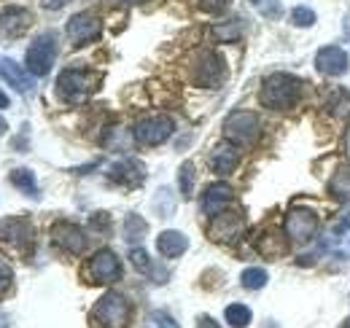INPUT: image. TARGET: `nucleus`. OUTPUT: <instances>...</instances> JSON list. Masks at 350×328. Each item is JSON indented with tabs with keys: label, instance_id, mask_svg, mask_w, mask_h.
Instances as JSON below:
<instances>
[{
	"label": "nucleus",
	"instance_id": "f257e3e1",
	"mask_svg": "<svg viewBox=\"0 0 350 328\" xmlns=\"http://www.w3.org/2000/svg\"><path fill=\"white\" fill-rule=\"evenodd\" d=\"M299 89H302L299 79H294V76H288V73H272V76L264 79L259 100H262L264 108L288 111V108H294V102L299 100Z\"/></svg>",
	"mask_w": 350,
	"mask_h": 328
},
{
	"label": "nucleus",
	"instance_id": "f03ea898",
	"mask_svg": "<svg viewBox=\"0 0 350 328\" xmlns=\"http://www.w3.org/2000/svg\"><path fill=\"white\" fill-rule=\"evenodd\" d=\"M94 83H97V76H94V73L70 68V70H62V73L57 76V94H59L65 102L79 105V102H84L89 97V92L94 89Z\"/></svg>",
	"mask_w": 350,
	"mask_h": 328
},
{
	"label": "nucleus",
	"instance_id": "7ed1b4c3",
	"mask_svg": "<svg viewBox=\"0 0 350 328\" xmlns=\"http://www.w3.org/2000/svg\"><path fill=\"white\" fill-rule=\"evenodd\" d=\"M224 135L234 143V146H254L262 135V124L259 116L251 111H234L229 113V119L224 122Z\"/></svg>",
	"mask_w": 350,
	"mask_h": 328
},
{
	"label": "nucleus",
	"instance_id": "20e7f679",
	"mask_svg": "<svg viewBox=\"0 0 350 328\" xmlns=\"http://www.w3.org/2000/svg\"><path fill=\"white\" fill-rule=\"evenodd\" d=\"M94 320L103 328H124L130 323V301L122 293H105L94 307Z\"/></svg>",
	"mask_w": 350,
	"mask_h": 328
},
{
	"label": "nucleus",
	"instance_id": "39448f33",
	"mask_svg": "<svg viewBox=\"0 0 350 328\" xmlns=\"http://www.w3.org/2000/svg\"><path fill=\"white\" fill-rule=\"evenodd\" d=\"M54 57H57V33H41L27 49V57H25L27 70L33 76H46L54 65Z\"/></svg>",
	"mask_w": 350,
	"mask_h": 328
},
{
	"label": "nucleus",
	"instance_id": "423d86ee",
	"mask_svg": "<svg viewBox=\"0 0 350 328\" xmlns=\"http://www.w3.org/2000/svg\"><path fill=\"white\" fill-rule=\"evenodd\" d=\"M175 129V122L170 116H148L132 126V137L140 146H162Z\"/></svg>",
	"mask_w": 350,
	"mask_h": 328
},
{
	"label": "nucleus",
	"instance_id": "0eeeda50",
	"mask_svg": "<svg viewBox=\"0 0 350 328\" xmlns=\"http://www.w3.org/2000/svg\"><path fill=\"white\" fill-rule=\"evenodd\" d=\"M0 245L11 250H27L33 245V223L27 218L11 215L0 221Z\"/></svg>",
	"mask_w": 350,
	"mask_h": 328
},
{
	"label": "nucleus",
	"instance_id": "6e6552de",
	"mask_svg": "<svg viewBox=\"0 0 350 328\" xmlns=\"http://www.w3.org/2000/svg\"><path fill=\"white\" fill-rule=\"evenodd\" d=\"M243 232H245L243 215L240 213H226V210H221L219 215H213L211 229H208L213 243H234V240L243 237Z\"/></svg>",
	"mask_w": 350,
	"mask_h": 328
},
{
	"label": "nucleus",
	"instance_id": "1a4fd4ad",
	"mask_svg": "<svg viewBox=\"0 0 350 328\" xmlns=\"http://www.w3.org/2000/svg\"><path fill=\"white\" fill-rule=\"evenodd\" d=\"M318 232V218L310 213V210H302V207H294L288 215H286V234L288 240L305 245L315 237Z\"/></svg>",
	"mask_w": 350,
	"mask_h": 328
},
{
	"label": "nucleus",
	"instance_id": "9d476101",
	"mask_svg": "<svg viewBox=\"0 0 350 328\" xmlns=\"http://www.w3.org/2000/svg\"><path fill=\"white\" fill-rule=\"evenodd\" d=\"M100 30H103L100 19L94 14H89V11H81V14L70 16L68 19V27H65V33L73 41V46H84V43L97 41L100 38Z\"/></svg>",
	"mask_w": 350,
	"mask_h": 328
},
{
	"label": "nucleus",
	"instance_id": "9b49d317",
	"mask_svg": "<svg viewBox=\"0 0 350 328\" xmlns=\"http://www.w3.org/2000/svg\"><path fill=\"white\" fill-rule=\"evenodd\" d=\"M51 243L59 247V250L70 253V256H79V253L87 250V237H84V232H81L76 223H70V221H59V223L51 226Z\"/></svg>",
	"mask_w": 350,
	"mask_h": 328
},
{
	"label": "nucleus",
	"instance_id": "f8f14e48",
	"mask_svg": "<svg viewBox=\"0 0 350 328\" xmlns=\"http://www.w3.org/2000/svg\"><path fill=\"white\" fill-rule=\"evenodd\" d=\"M194 79H197V83H202V86H208V89H219L221 81L226 79V65H224V59H221L219 54H213V51H205V54L197 59V65H194Z\"/></svg>",
	"mask_w": 350,
	"mask_h": 328
},
{
	"label": "nucleus",
	"instance_id": "ddd939ff",
	"mask_svg": "<svg viewBox=\"0 0 350 328\" xmlns=\"http://www.w3.org/2000/svg\"><path fill=\"white\" fill-rule=\"evenodd\" d=\"M89 275L94 283H116L122 277V261L113 250H97L89 261Z\"/></svg>",
	"mask_w": 350,
	"mask_h": 328
},
{
	"label": "nucleus",
	"instance_id": "4468645a",
	"mask_svg": "<svg viewBox=\"0 0 350 328\" xmlns=\"http://www.w3.org/2000/svg\"><path fill=\"white\" fill-rule=\"evenodd\" d=\"M348 51L340 49V46H323L318 54H315V68L323 73V76H345L348 73Z\"/></svg>",
	"mask_w": 350,
	"mask_h": 328
},
{
	"label": "nucleus",
	"instance_id": "2eb2a0df",
	"mask_svg": "<svg viewBox=\"0 0 350 328\" xmlns=\"http://www.w3.org/2000/svg\"><path fill=\"white\" fill-rule=\"evenodd\" d=\"M0 79L8 83L11 89H16L19 94H30L33 89H36V79H33V73L30 70H25L22 65H16L14 59H8V57H3L0 59Z\"/></svg>",
	"mask_w": 350,
	"mask_h": 328
},
{
	"label": "nucleus",
	"instance_id": "dca6fc26",
	"mask_svg": "<svg viewBox=\"0 0 350 328\" xmlns=\"http://www.w3.org/2000/svg\"><path fill=\"white\" fill-rule=\"evenodd\" d=\"M30 25H33V14L27 8L8 5L5 11H0V36L5 38H19Z\"/></svg>",
	"mask_w": 350,
	"mask_h": 328
},
{
	"label": "nucleus",
	"instance_id": "f3484780",
	"mask_svg": "<svg viewBox=\"0 0 350 328\" xmlns=\"http://www.w3.org/2000/svg\"><path fill=\"white\" fill-rule=\"evenodd\" d=\"M232 202V189H229V183H211L208 189H205V194H202V213L208 215V218H213V215H219L224 207Z\"/></svg>",
	"mask_w": 350,
	"mask_h": 328
},
{
	"label": "nucleus",
	"instance_id": "a211bd4d",
	"mask_svg": "<svg viewBox=\"0 0 350 328\" xmlns=\"http://www.w3.org/2000/svg\"><path fill=\"white\" fill-rule=\"evenodd\" d=\"M108 175H111V180L124 183V186H137V183H143V178H146L143 164L137 162V159H124V162L113 164Z\"/></svg>",
	"mask_w": 350,
	"mask_h": 328
},
{
	"label": "nucleus",
	"instance_id": "6ab92c4d",
	"mask_svg": "<svg viewBox=\"0 0 350 328\" xmlns=\"http://www.w3.org/2000/svg\"><path fill=\"white\" fill-rule=\"evenodd\" d=\"M211 169L216 172V175H229V172H234L237 169V164H240V151L234 148V146H219L213 154H211Z\"/></svg>",
	"mask_w": 350,
	"mask_h": 328
},
{
	"label": "nucleus",
	"instance_id": "aec40b11",
	"mask_svg": "<svg viewBox=\"0 0 350 328\" xmlns=\"http://www.w3.org/2000/svg\"><path fill=\"white\" fill-rule=\"evenodd\" d=\"M186 247H189V237H186L183 232L167 229V232H162V234L157 237V250H159V256H165V258H178L180 253H186Z\"/></svg>",
	"mask_w": 350,
	"mask_h": 328
},
{
	"label": "nucleus",
	"instance_id": "412c9836",
	"mask_svg": "<svg viewBox=\"0 0 350 328\" xmlns=\"http://www.w3.org/2000/svg\"><path fill=\"white\" fill-rule=\"evenodd\" d=\"M256 250L267 256V258H280L283 253H286V243L280 240V234L278 232H264L262 237L256 240Z\"/></svg>",
	"mask_w": 350,
	"mask_h": 328
},
{
	"label": "nucleus",
	"instance_id": "4be33fe9",
	"mask_svg": "<svg viewBox=\"0 0 350 328\" xmlns=\"http://www.w3.org/2000/svg\"><path fill=\"white\" fill-rule=\"evenodd\" d=\"M11 186H16L19 191H25L27 197H41V191H38V183H36V175L30 172V169H25V167H19V169H14L11 172Z\"/></svg>",
	"mask_w": 350,
	"mask_h": 328
},
{
	"label": "nucleus",
	"instance_id": "5701e85b",
	"mask_svg": "<svg viewBox=\"0 0 350 328\" xmlns=\"http://www.w3.org/2000/svg\"><path fill=\"white\" fill-rule=\"evenodd\" d=\"M329 191H332V197H334L337 202L350 205V169H340V172L332 178Z\"/></svg>",
	"mask_w": 350,
	"mask_h": 328
},
{
	"label": "nucleus",
	"instance_id": "b1692460",
	"mask_svg": "<svg viewBox=\"0 0 350 328\" xmlns=\"http://www.w3.org/2000/svg\"><path fill=\"white\" fill-rule=\"evenodd\" d=\"M194 180H197L194 164L183 162L180 169H178V189H180V197H183V200H191V197H194Z\"/></svg>",
	"mask_w": 350,
	"mask_h": 328
},
{
	"label": "nucleus",
	"instance_id": "393cba45",
	"mask_svg": "<svg viewBox=\"0 0 350 328\" xmlns=\"http://www.w3.org/2000/svg\"><path fill=\"white\" fill-rule=\"evenodd\" d=\"M224 318H226V323L232 328H245L251 326V310L245 307V304H229L226 310H224Z\"/></svg>",
	"mask_w": 350,
	"mask_h": 328
},
{
	"label": "nucleus",
	"instance_id": "a878e982",
	"mask_svg": "<svg viewBox=\"0 0 350 328\" xmlns=\"http://www.w3.org/2000/svg\"><path fill=\"white\" fill-rule=\"evenodd\" d=\"M323 247H329L337 258H350V237L345 234V226H340L332 237H326Z\"/></svg>",
	"mask_w": 350,
	"mask_h": 328
},
{
	"label": "nucleus",
	"instance_id": "bb28decb",
	"mask_svg": "<svg viewBox=\"0 0 350 328\" xmlns=\"http://www.w3.org/2000/svg\"><path fill=\"white\" fill-rule=\"evenodd\" d=\"M146 232H148V223H146L140 215L130 213V215L124 218V240H127V243H140V240L146 237Z\"/></svg>",
	"mask_w": 350,
	"mask_h": 328
},
{
	"label": "nucleus",
	"instance_id": "cd10ccee",
	"mask_svg": "<svg viewBox=\"0 0 350 328\" xmlns=\"http://www.w3.org/2000/svg\"><path fill=\"white\" fill-rule=\"evenodd\" d=\"M240 280H243V288H248V290H259V288L267 286V280H269V277H267V272H264V269L251 266V269H245V272H243V277H240Z\"/></svg>",
	"mask_w": 350,
	"mask_h": 328
},
{
	"label": "nucleus",
	"instance_id": "c85d7f7f",
	"mask_svg": "<svg viewBox=\"0 0 350 328\" xmlns=\"http://www.w3.org/2000/svg\"><path fill=\"white\" fill-rule=\"evenodd\" d=\"M329 108H332L334 116H345V113L350 111V92L337 89V92L332 94V100H329Z\"/></svg>",
	"mask_w": 350,
	"mask_h": 328
},
{
	"label": "nucleus",
	"instance_id": "c756f323",
	"mask_svg": "<svg viewBox=\"0 0 350 328\" xmlns=\"http://www.w3.org/2000/svg\"><path fill=\"white\" fill-rule=\"evenodd\" d=\"M130 261L135 264V269H140V272H146V275H151V272H154V266H151V258H148V253H146L143 247H132V250H130Z\"/></svg>",
	"mask_w": 350,
	"mask_h": 328
},
{
	"label": "nucleus",
	"instance_id": "7c9ffc66",
	"mask_svg": "<svg viewBox=\"0 0 350 328\" xmlns=\"http://www.w3.org/2000/svg\"><path fill=\"white\" fill-rule=\"evenodd\" d=\"M291 22H294L297 27H310V25H315V11L307 8V5H297V8L291 11Z\"/></svg>",
	"mask_w": 350,
	"mask_h": 328
},
{
	"label": "nucleus",
	"instance_id": "2f4dec72",
	"mask_svg": "<svg viewBox=\"0 0 350 328\" xmlns=\"http://www.w3.org/2000/svg\"><path fill=\"white\" fill-rule=\"evenodd\" d=\"M213 38H219V41H237V38H240V27H237V25L213 27Z\"/></svg>",
	"mask_w": 350,
	"mask_h": 328
},
{
	"label": "nucleus",
	"instance_id": "473e14b6",
	"mask_svg": "<svg viewBox=\"0 0 350 328\" xmlns=\"http://www.w3.org/2000/svg\"><path fill=\"white\" fill-rule=\"evenodd\" d=\"M11 283H14V269H11L5 261H0V296L8 293Z\"/></svg>",
	"mask_w": 350,
	"mask_h": 328
},
{
	"label": "nucleus",
	"instance_id": "72a5a7b5",
	"mask_svg": "<svg viewBox=\"0 0 350 328\" xmlns=\"http://www.w3.org/2000/svg\"><path fill=\"white\" fill-rule=\"evenodd\" d=\"M232 0H200V8L208 11V14H224L229 8Z\"/></svg>",
	"mask_w": 350,
	"mask_h": 328
},
{
	"label": "nucleus",
	"instance_id": "f704fd0d",
	"mask_svg": "<svg viewBox=\"0 0 350 328\" xmlns=\"http://www.w3.org/2000/svg\"><path fill=\"white\" fill-rule=\"evenodd\" d=\"M256 8L262 11L264 16H272V19H278V16H280V3H278V0H259V3H256Z\"/></svg>",
	"mask_w": 350,
	"mask_h": 328
},
{
	"label": "nucleus",
	"instance_id": "c9c22d12",
	"mask_svg": "<svg viewBox=\"0 0 350 328\" xmlns=\"http://www.w3.org/2000/svg\"><path fill=\"white\" fill-rule=\"evenodd\" d=\"M154 320L159 323V328H178V323H175L167 312H154Z\"/></svg>",
	"mask_w": 350,
	"mask_h": 328
},
{
	"label": "nucleus",
	"instance_id": "e433bc0d",
	"mask_svg": "<svg viewBox=\"0 0 350 328\" xmlns=\"http://www.w3.org/2000/svg\"><path fill=\"white\" fill-rule=\"evenodd\" d=\"M197 328H221L213 318H208V315H202L200 320H197Z\"/></svg>",
	"mask_w": 350,
	"mask_h": 328
},
{
	"label": "nucleus",
	"instance_id": "4c0bfd02",
	"mask_svg": "<svg viewBox=\"0 0 350 328\" xmlns=\"http://www.w3.org/2000/svg\"><path fill=\"white\" fill-rule=\"evenodd\" d=\"M68 3H70V0H44V5L51 8V11H54V8H62V5H68Z\"/></svg>",
	"mask_w": 350,
	"mask_h": 328
},
{
	"label": "nucleus",
	"instance_id": "58836bf2",
	"mask_svg": "<svg viewBox=\"0 0 350 328\" xmlns=\"http://www.w3.org/2000/svg\"><path fill=\"white\" fill-rule=\"evenodd\" d=\"M342 33H345V41H350V11L345 14V22H342Z\"/></svg>",
	"mask_w": 350,
	"mask_h": 328
},
{
	"label": "nucleus",
	"instance_id": "ea45409f",
	"mask_svg": "<svg viewBox=\"0 0 350 328\" xmlns=\"http://www.w3.org/2000/svg\"><path fill=\"white\" fill-rule=\"evenodd\" d=\"M0 108H8V94L0 92Z\"/></svg>",
	"mask_w": 350,
	"mask_h": 328
},
{
	"label": "nucleus",
	"instance_id": "a19ab883",
	"mask_svg": "<svg viewBox=\"0 0 350 328\" xmlns=\"http://www.w3.org/2000/svg\"><path fill=\"white\" fill-rule=\"evenodd\" d=\"M345 151H348V159H350V126L348 132H345Z\"/></svg>",
	"mask_w": 350,
	"mask_h": 328
},
{
	"label": "nucleus",
	"instance_id": "79ce46f5",
	"mask_svg": "<svg viewBox=\"0 0 350 328\" xmlns=\"http://www.w3.org/2000/svg\"><path fill=\"white\" fill-rule=\"evenodd\" d=\"M5 129H8V124H5V119L0 116V135H5Z\"/></svg>",
	"mask_w": 350,
	"mask_h": 328
},
{
	"label": "nucleus",
	"instance_id": "37998d69",
	"mask_svg": "<svg viewBox=\"0 0 350 328\" xmlns=\"http://www.w3.org/2000/svg\"><path fill=\"white\" fill-rule=\"evenodd\" d=\"M0 328H8V323H5V318L0 315Z\"/></svg>",
	"mask_w": 350,
	"mask_h": 328
},
{
	"label": "nucleus",
	"instance_id": "c03bdc74",
	"mask_svg": "<svg viewBox=\"0 0 350 328\" xmlns=\"http://www.w3.org/2000/svg\"><path fill=\"white\" fill-rule=\"evenodd\" d=\"M267 328H280V326H278V323H269V326H267Z\"/></svg>",
	"mask_w": 350,
	"mask_h": 328
},
{
	"label": "nucleus",
	"instance_id": "a18cd8bd",
	"mask_svg": "<svg viewBox=\"0 0 350 328\" xmlns=\"http://www.w3.org/2000/svg\"><path fill=\"white\" fill-rule=\"evenodd\" d=\"M124 3H143V0H124Z\"/></svg>",
	"mask_w": 350,
	"mask_h": 328
},
{
	"label": "nucleus",
	"instance_id": "49530a36",
	"mask_svg": "<svg viewBox=\"0 0 350 328\" xmlns=\"http://www.w3.org/2000/svg\"><path fill=\"white\" fill-rule=\"evenodd\" d=\"M251 3H254V5H256V3H259V0H251Z\"/></svg>",
	"mask_w": 350,
	"mask_h": 328
}]
</instances>
